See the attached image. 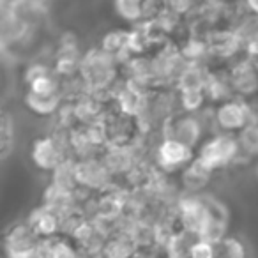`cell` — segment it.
Wrapping results in <instances>:
<instances>
[{
  "label": "cell",
  "instance_id": "4316f807",
  "mask_svg": "<svg viewBox=\"0 0 258 258\" xmlns=\"http://www.w3.org/2000/svg\"><path fill=\"white\" fill-rule=\"evenodd\" d=\"M166 13H170L168 0H144L142 2V22H154L165 16Z\"/></svg>",
  "mask_w": 258,
  "mask_h": 258
},
{
  "label": "cell",
  "instance_id": "e0dca14e",
  "mask_svg": "<svg viewBox=\"0 0 258 258\" xmlns=\"http://www.w3.org/2000/svg\"><path fill=\"white\" fill-rule=\"evenodd\" d=\"M27 110H30L34 115L39 117H51L60 110L62 104V94H39L27 90L23 96Z\"/></svg>",
  "mask_w": 258,
  "mask_h": 258
},
{
  "label": "cell",
  "instance_id": "9c48e42d",
  "mask_svg": "<svg viewBox=\"0 0 258 258\" xmlns=\"http://www.w3.org/2000/svg\"><path fill=\"white\" fill-rule=\"evenodd\" d=\"M197 158V151L186 144L177 140L163 138L156 149V163L165 172H182L193 159Z\"/></svg>",
  "mask_w": 258,
  "mask_h": 258
},
{
  "label": "cell",
  "instance_id": "83f0119b",
  "mask_svg": "<svg viewBox=\"0 0 258 258\" xmlns=\"http://www.w3.org/2000/svg\"><path fill=\"white\" fill-rule=\"evenodd\" d=\"M242 151L247 156H258V122L254 120L251 125H247L242 133L239 135Z\"/></svg>",
  "mask_w": 258,
  "mask_h": 258
},
{
  "label": "cell",
  "instance_id": "d4e9b609",
  "mask_svg": "<svg viewBox=\"0 0 258 258\" xmlns=\"http://www.w3.org/2000/svg\"><path fill=\"white\" fill-rule=\"evenodd\" d=\"M179 92V103L184 111L197 113L204 108L205 103H209L205 90H177Z\"/></svg>",
  "mask_w": 258,
  "mask_h": 258
},
{
  "label": "cell",
  "instance_id": "cb8c5ba5",
  "mask_svg": "<svg viewBox=\"0 0 258 258\" xmlns=\"http://www.w3.org/2000/svg\"><path fill=\"white\" fill-rule=\"evenodd\" d=\"M142 2L144 0H113V8L122 20L135 25L142 22Z\"/></svg>",
  "mask_w": 258,
  "mask_h": 258
},
{
  "label": "cell",
  "instance_id": "7c38bea8",
  "mask_svg": "<svg viewBox=\"0 0 258 258\" xmlns=\"http://www.w3.org/2000/svg\"><path fill=\"white\" fill-rule=\"evenodd\" d=\"M230 80H232V87L235 96L242 97V99H249V97L258 94V66H254L247 57H239L228 64Z\"/></svg>",
  "mask_w": 258,
  "mask_h": 258
},
{
  "label": "cell",
  "instance_id": "d6986e66",
  "mask_svg": "<svg viewBox=\"0 0 258 258\" xmlns=\"http://www.w3.org/2000/svg\"><path fill=\"white\" fill-rule=\"evenodd\" d=\"M99 48L117 58L120 64H124L127 58H131V53H129V29H115L106 32L101 39Z\"/></svg>",
  "mask_w": 258,
  "mask_h": 258
},
{
  "label": "cell",
  "instance_id": "9a60e30c",
  "mask_svg": "<svg viewBox=\"0 0 258 258\" xmlns=\"http://www.w3.org/2000/svg\"><path fill=\"white\" fill-rule=\"evenodd\" d=\"M29 225L34 228V232L44 239V237L57 235L62 232V216L57 214L55 211H51L50 207L41 204L37 209H34L27 218Z\"/></svg>",
  "mask_w": 258,
  "mask_h": 258
},
{
  "label": "cell",
  "instance_id": "8992f818",
  "mask_svg": "<svg viewBox=\"0 0 258 258\" xmlns=\"http://www.w3.org/2000/svg\"><path fill=\"white\" fill-rule=\"evenodd\" d=\"M209 60L230 62L244 55V43L233 27H218L207 36Z\"/></svg>",
  "mask_w": 258,
  "mask_h": 258
},
{
  "label": "cell",
  "instance_id": "7a4b0ae2",
  "mask_svg": "<svg viewBox=\"0 0 258 258\" xmlns=\"http://www.w3.org/2000/svg\"><path fill=\"white\" fill-rule=\"evenodd\" d=\"M239 135L221 133L211 137L200 145L197 151V159L209 170V172H219L228 168L235 161H239V156L242 154Z\"/></svg>",
  "mask_w": 258,
  "mask_h": 258
},
{
  "label": "cell",
  "instance_id": "3957f363",
  "mask_svg": "<svg viewBox=\"0 0 258 258\" xmlns=\"http://www.w3.org/2000/svg\"><path fill=\"white\" fill-rule=\"evenodd\" d=\"M106 145L113 147H133L137 138L142 133V118L127 115L118 108L108 110L101 118Z\"/></svg>",
  "mask_w": 258,
  "mask_h": 258
},
{
  "label": "cell",
  "instance_id": "8fae6325",
  "mask_svg": "<svg viewBox=\"0 0 258 258\" xmlns=\"http://www.w3.org/2000/svg\"><path fill=\"white\" fill-rule=\"evenodd\" d=\"M177 219L182 228L195 233L197 237H202L207 223V200L205 197L197 195H187L182 197L177 204Z\"/></svg>",
  "mask_w": 258,
  "mask_h": 258
},
{
  "label": "cell",
  "instance_id": "484cf974",
  "mask_svg": "<svg viewBox=\"0 0 258 258\" xmlns=\"http://www.w3.org/2000/svg\"><path fill=\"white\" fill-rule=\"evenodd\" d=\"M13 144H15V124L11 120V115L4 111L2 122H0V156H2V159L9 156Z\"/></svg>",
  "mask_w": 258,
  "mask_h": 258
},
{
  "label": "cell",
  "instance_id": "6da1fadb",
  "mask_svg": "<svg viewBox=\"0 0 258 258\" xmlns=\"http://www.w3.org/2000/svg\"><path fill=\"white\" fill-rule=\"evenodd\" d=\"M122 64L110 53L97 48H90L83 55L82 68H80V82L89 92L104 94L117 87V78L120 76Z\"/></svg>",
  "mask_w": 258,
  "mask_h": 258
},
{
  "label": "cell",
  "instance_id": "ffe728a7",
  "mask_svg": "<svg viewBox=\"0 0 258 258\" xmlns=\"http://www.w3.org/2000/svg\"><path fill=\"white\" fill-rule=\"evenodd\" d=\"M209 64H187L180 78L177 80V90H205L209 80Z\"/></svg>",
  "mask_w": 258,
  "mask_h": 258
},
{
  "label": "cell",
  "instance_id": "2e32d148",
  "mask_svg": "<svg viewBox=\"0 0 258 258\" xmlns=\"http://www.w3.org/2000/svg\"><path fill=\"white\" fill-rule=\"evenodd\" d=\"M138 254V242L127 233L108 235L101 247V258H135Z\"/></svg>",
  "mask_w": 258,
  "mask_h": 258
},
{
  "label": "cell",
  "instance_id": "5b68a950",
  "mask_svg": "<svg viewBox=\"0 0 258 258\" xmlns=\"http://www.w3.org/2000/svg\"><path fill=\"white\" fill-rule=\"evenodd\" d=\"M202 133H204L202 118L191 111L182 110L177 113H170L163 120V138L177 140L193 149H197V145L200 144Z\"/></svg>",
  "mask_w": 258,
  "mask_h": 258
},
{
  "label": "cell",
  "instance_id": "277c9868",
  "mask_svg": "<svg viewBox=\"0 0 258 258\" xmlns=\"http://www.w3.org/2000/svg\"><path fill=\"white\" fill-rule=\"evenodd\" d=\"M214 122L221 133L240 135L247 125L254 122V108H251L242 97L233 96L216 104Z\"/></svg>",
  "mask_w": 258,
  "mask_h": 258
},
{
  "label": "cell",
  "instance_id": "52a82bcc",
  "mask_svg": "<svg viewBox=\"0 0 258 258\" xmlns=\"http://www.w3.org/2000/svg\"><path fill=\"white\" fill-rule=\"evenodd\" d=\"M41 237L34 232L29 221H20L11 225L4 233V244L8 258H34Z\"/></svg>",
  "mask_w": 258,
  "mask_h": 258
},
{
  "label": "cell",
  "instance_id": "4fadbf2b",
  "mask_svg": "<svg viewBox=\"0 0 258 258\" xmlns=\"http://www.w3.org/2000/svg\"><path fill=\"white\" fill-rule=\"evenodd\" d=\"M83 55L78 48L75 36L73 34H66L60 39L57 48V53H55V62L53 69L62 80L64 78H73V76L80 75V68H82Z\"/></svg>",
  "mask_w": 258,
  "mask_h": 258
},
{
  "label": "cell",
  "instance_id": "f546056e",
  "mask_svg": "<svg viewBox=\"0 0 258 258\" xmlns=\"http://www.w3.org/2000/svg\"><path fill=\"white\" fill-rule=\"evenodd\" d=\"M244 6H246V9L251 15H254L258 18V0H244Z\"/></svg>",
  "mask_w": 258,
  "mask_h": 258
},
{
  "label": "cell",
  "instance_id": "4dcf8cb0",
  "mask_svg": "<svg viewBox=\"0 0 258 258\" xmlns=\"http://www.w3.org/2000/svg\"><path fill=\"white\" fill-rule=\"evenodd\" d=\"M254 120L258 122V104H256V108H254Z\"/></svg>",
  "mask_w": 258,
  "mask_h": 258
},
{
  "label": "cell",
  "instance_id": "7402d4cb",
  "mask_svg": "<svg viewBox=\"0 0 258 258\" xmlns=\"http://www.w3.org/2000/svg\"><path fill=\"white\" fill-rule=\"evenodd\" d=\"M180 173H182L184 187H187L189 191L202 189L204 186H207L209 180H211V177H212V172H209L197 158H195Z\"/></svg>",
  "mask_w": 258,
  "mask_h": 258
},
{
  "label": "cell",
  "instance_id": "30bf717a",
  "mask_svg": "<svg viewBox=\"0 0 258 258\" xmlns=\"http://www.w3.org/2000/svg\"><path fill=\"white\" fill-rule=\"evenodd\" d=\"M30 159L41 172H53L58 165L68 159V154L57 137L44 135L34 140L30 149Z\"/></svg>",
  "mask_w": 258,
  "mask_h": 258
},
{
  "label": "cell",
  "instance_id": "f1b7e54d",
  "mask_svg": "<svg viewBox=\"0 0 258 258\" xmlns=\"http://www.w3.org/2000/svg\"><path fill=\"white\" fill-rule=\"evenodd\" d=\"M191 258H216V242L198 237L191 249Z\"/></svg>",
  "mask_w": 258,
  "mask_h": 258
},
{
  "label": "cell",
  "instance_id": "ba28073f",
  "mask_svg": "<svg viewBox=\"0 0 258 258\" xmlns=\"http://www.w3.org/2000/svg\"><path fill=\"white\" fill-rule=\"evenodd\" d=\"M76 166V180L82 189L89 191H104L110 187L113 173L108 170L99 156L92 158H80L75 161Z\"/></svg>",
  "mask_w": 258,
  "mask_h": 258
},
{
  "label": "cell",
  "instance_id": "44dd1931",
  "mask_svg": "<svg viewBox=\"0 0 258 258\" xmlns=\"http://www.w3.org/2000/svg\"><path fill=\"white\" fill-rule=\"evenodd\" d=\"M198 237L195 233L187 232L186 228L180 226L179 230L173 232L170 240L166 242V254L168 258H191V249Z\"/></svg>",
  "mask_w": 258,
  "mask_h": 258
},
{
  "label": "cell",
  "instance_id": "ac0fdd59",
  "mask_svg": "<svg viewBox=\"0 0 258 258\" xmlns=\"http://www.w3.org/2000/svg\"><path fill=\"white\" fill-rule=\"evenodd\" d=\"M75 202H76V193L75 191L64 189V187L57 186L51 182L46 187L43 195V205L50 207L51 211H55L57 214H60L64 218L66 214L75 211Z\"/></svg>",
  "mask_w": 258,
  "mask_h": 258
},
{
  "label": "cell",
  "instance_id": "603a6c76",
  "mask_svg": "<svg viewBox=\"0 0 258 258\" xmlns=\"http://www.w3.org/2000/svg\"><path fill=\"white\" fill-rule=\"evenodd\" d=\"M216 258H247L246 246L237 237L226 235L216 240Z\"/></svg>",
  "mask_w": 258,
  "mask_h": 258
},
{
  "label": "cell",
  "instance_id": "5bb4252c",
  "mask_svg": "<svg viewBox=\"0 0 258 258\" xmlns=\"http://www.w3.org/2000/svg\"><path fill=\"white\" fill-rule=\"evenodd\" d=\"M80 247L73 235L57 233V235L41 239L36 251V258H78Z\"/></svg>",
  "mask_w": 258,
  "mask_h": 258
}]
</instances>
